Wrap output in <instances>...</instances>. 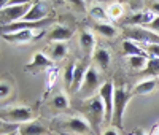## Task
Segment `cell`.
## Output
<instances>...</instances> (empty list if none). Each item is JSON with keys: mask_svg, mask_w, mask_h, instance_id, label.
<instances>
[{"mask_svg": "<svg viewBox=\"0 0 159 135\" xmlns=\"http://www.w3.org/2000/svg\"><path fill=\"white\" fill-rule=\"evenodd\" d=\"M102 135H119V133H118V130H116L115 127H108Z\"/></svg>", "mask_w": 159, "mask_h": 135, "instance_id": "32", "label": "cell"}, {"mask_svg": "<svg viewBox=\"0 0 159 135\" xmlns=\"http://www.w3.org/2000/svg\"><path fill=\"white\" fill-rule=\"evenodd\" d=\"M127 40L137 42L140 45H159V34L148 30L147 27H127L124 30Z\"/></svg>", "mask_w": 159, "mask_h": 135, "instance_id": "5", "label": "cell"}, {"mask_svg": "<svg viewBox=\"0 0 159 135\" xmlns=\"http://www.w3.org/2000/svg\"><path fill=\"white\" fill-rule=\"evenodd\" d=\"M100 86H102V83H100V75H99L97 69H96L94 65H89V67H88V72H86V76H84V79H83V84H81V89H80V92L83 94V97L91 99L92 94L100 89Z\"/></svg>", "mask_w": 159, "mask_h": 135, "instance_id": "6", "label": "cell"}, {"mask_svg": "<svg viewBox=\"0 0 159 135\" xmlns=\"http://www.w3.org/2000/svg\"><path fill=\"white\" fill-rule=\"evenodd\" d=\"M113 96H115V84L111 81L102 83V86L99 89V97L103 103L105 123H111V118H113Z\"/></svg>", "mask_w": 159, "mask_h": 135, "instance_id": "7", "label": "cell"}, {"mask_svg": "<svg viewBox=\"0 0 159 135\" xmlns=\"http://www.w3.org/2000/svg\"><path fill=\"white\" fill-rule=\"evenodd\" d=\"M147 29H148V30H153V32H156V34H159V16H154V19L147 25Z\"/></svg>", "mask_w": 159, "mask_h": 135, "instance_id": "30", "label": "cell"}, {"mask_svg": "<svg viewBox=\"0 0 159 135\" xmlns=\"http://www.w3.org/2000/svg\"><path fill=\"white\" fill-rule=\"evenodd\" d=\"M142 48L147 51L150 57H157L159 59V45H142Z\"/></svg>", "mask_w": 159, "mask_h": 135, "instance_id": "29", "label": "cell"}, {"mask_svg": "<svg viewBox=\"0 0 159 135\" xmlns=\"http://www.w3.org/2000/svg\"><path fill=\"white\" fill-rule=\"evenodd\" d=\"M150 57H142V56H134V57H127L129 61V65L130 69L134 70H145V67H147V62H148Z\"/></svg>", "mask_w": 159, "mask_h": 135, "instance_id": "24", "label": "cell"}, {"mask_svg": "<svg viewBox=\"0 0 159 135\" xmlns=\"http://www.w3.org/2000/svg\"><path fill=\"white\" fill-rule=\"evenodd\" d=\"M3 40L10 43H27L30 40L35 38V34L34 30H21V32H16V34H7V35H2Z\"/></svg>", "mask_w": 159, "mask_h": 135, "instance_id": "16", "label": "cell"}, {"mask_svg": "<svg viewBox=\"0 0 159 135\" xmlns=\"http://www.w3.org/2000/svg\"><path fill=\"white\" fill-rule=\"evenodd\" d=\"M94 64H96V69L100 70H107V67L110 65V52L105 49V48H97L94 51Z\"/></svg>", "mask_w": 159, "mask_h": 135, "instance_id": "17", "label": "cell"}, {"mask_svg": "<svg viewBox=\"0 0 159 135\" xmlns=\"http://www.w3.org/2000/svg\"><path fill=\"white\" fill-rule=\"evenodd\" d=\"M69 97L65 94H57L56 97H52L51 100V106L56 108V110H67L69 108Z\"/></svg>", "mask_w": 159, "mask_h": 135, "instance_id": "21", "label": "cell"}, {"mask_svg": "<svg viewBox=\"0 0 159 135\" xmlns=\"http://www.w3.org/2000/svg\"><path fill=\"white\" fill-rule=\"evenodd\" d=\"M0 119L21 126L34 119V111L29 106H10L0 111Z\"/></svg>", "mask_w": 159, "mask_h": 135, "instance_id": "4", "label": "cell"}, {"mask_svg": "<svg viewBox=\"0 0 159 135\" xmlns=\"http://www.w3.org/2000/svg\"><path fill=\"white\" fill-rule=\"evenodd\" d=\"M86 72H88V64H86V62H78V64H75L73 81H72V88H70L72 92H80V89H81V84H83V79H84V76H86Z\"/></svg>", "mask_w": 159, "mask_h": 135, "instance_id": "12", "label": "cell"}, {"mask_svg": "<svg viewBox=\"0 0 159 135\" xmlns=\"http://www.w3.org/2000/svg\"><path fill=\"white\" fill-rule=\"evenodd\" d=\"M143 73L150 75V76H159V59L157 57H150Z\"/></svg>", "mask_w": 159, "mask_h": 135, "instance_id": "22", "label": "cell"}, {"mask_svg": "<svg viewBox=\"0 0 159 135\" xmlns=\"http://www.w3.org/2000/svg\"><path fill=\"white\" fill-rule=\"evenodd\" d=\"M18 135H48V129L38 121H29L19 126Z\"/></svg>", "mask_w": 159, "mask_h": 135, "instance_id": "10", "label": "cell"}, {"mask_svg": "<svg viewBox=\"0 0 159 135\" xmlns=\"http://www.w3.org/2000/svg\"><path fill=\"white\" fill-rule=\"evenodd\" d=\"M72 37H73L72 29L64 27V25H54L51 29L49 35H48V40H49V42H56V43H65Z\"/></svg>", "mask_w": 159, "mask_h": 135, "instance_id": "11", "label": "cell"}, {"mask_svg": "<svg viewBox=\"0 0 159 135\" xmlns=\"http://www.w3.org/2000/svg\"><path fill=\"white\" fill-rule=\"evenodd\" d=\"M80 46L84 51L86 56H89L91 52L96 51V38H94V34H91L88 30H83L80 34Z\"/></svg>", "mask_w": 159, "mask_h": 135, "instance_id": "15", "label": "cell"}, {"mask_svg": "<svg viewBox=\"0 0 159 135\" xmlns=\"http://www.w3.org/2000/svg\"><path fill=\"white\" fill-rule=\"evenodd\" d=\"M11 92H13V88L10 83H5V81H2L0 83V100H5L11 96Z\"/></svg>", "mask_w": 159, "mask_h": 135, "instance_id": "28", "label": "cell"}, {"mask_svg": "<svg viewBox=\"0 0 159 135\" xmlns=\"http://www.w3.org/2000/svg\"><path fill=\"white\" fill-rule=\"evenodd\" d=\"M81 111L84 115V119L88 121V124L91 126V129L99 133V127L102 124V121H105V110H103V103L100 97L92 96L91 99H86L81 105Z\"/></svg>", "mask_w": 159, "mask_h": 135, "instance_id": "1", "label": "cell"}, {"mask_svg": "<svg viewBox=\"0 0 159 135\" xmlns=\"http://www.w3.org/2000/svg\"><path fill=\"white\" fill-rule=\"evenodd\" d=\"M132 97V92L127 91L123 84H118L115 88V96H113V118H111V124L116 127L123 126V116L127 108V103Z\"/></svg>", "mask_w": 159, "mask_h": 135, "instance_id": "2", "label": "cell"}, {"mask_svg": "<svg viewBox=\"0 0 159 135\" xmlns=\"http://www.w3.org/2000/svg\"><path fill=\"white\" fill-rule=\"evenodd\" d=\"M19 124L7 123V121L0 119V135H8V133H18Z\"/></svg>", "mask_w": 159, "mask_h": 135, "instance_id": "25", "label": "cell"}, {"mask_svg": "<svg viewBox=\"0 0 159 135\" xmlns=\"http://www.w3.org/2000/svg\"><path fill=\"white\" fill-rule=\"evenodd\" d=\"M89 16L92 19H96L99 22H105V21H108V13L107 10H103L102 7H92L89 10Z\"/></svg>", "mask_w": 159, "mask_h": 135, "instance_id": "23", "label": "cell"}, {"mask_svg": "<svg viewBox=\"0 0 159 135\" xmlns=\"http://www.w3.org/2000/svg\"><path fill=\"white\" fill-rule=\"evenodd\" d=\"M148 10L153 13V15H156V16H159V2H151V3H148Z\"/></svg>", "mask_w": 159, "mask_h": 135, "instance_id": "31", "label": "cell"}, {"mask_svg": "<svg viewBox=\"0 0 159 135\" xmlns=\"http://www.w3.org/2000/svg\"><path fill=\"white\" fill-rule=\"evenodd\" d=\"M62 127H65L70 133H76V135H88L92 132L88 121L84 118H80V116H72L69 119H65Z\"/></svg>", "mask_w": 159, "mask_h": 135, "instance_id": "8", "label": "cell"}, {"mask_svg": "<svg viewBox=\"0 0 159 135\" xmlns=\"http://www.w3.org/2000/svg\"><path fill=\"white\" fill-rule=\"evenodd\" d=\"M29 70H42V69H52V61L49 57H46L43 52H35L32 62L27 65Z\"/></svg>", "mask_w": 159, "mask_h": 135, "instance_id": "13", "label": "cell"}, {"mask_svg": "<svg viewBox=\"0 0 159 135\" xmlns=\"http://www.w3.org/2000/svg\"><path fill=\"white\" fill-rule=\"evenodd\" d=\"M157 86V79L156 78H148V79H143L140 81L139 84H135V88L132 89V96H142V94H148L151 91H154Z\"/></svg>", "mask_w": 159, "mask_h": 135, "instance_id": "18", "label": "cell"}, {"mask_svg": "<svg viewBox=\"0 0 159 135\" xmlns=\"http://www.w3.org/2000/svg\"><path fill=\"white\" fill-rule=\"evenodd\" d=\"M107 13H108V18L119 19V18H123V15H124V8H123L121 3H111L107 8Z\"/></svg>", "mask_w": 159, "mask_h": 135, "instance_id": "26", "label": "cell"}, {"mask_svg": "<svg viewBox=\"0 0 159 135\" xmlns=\"http://www.w3.org/2000/svg\"><path fill=\"white\" fill-rule=\"evenodd\" d=\"M32 3L30 2H22V3H13L8 2V5L0 11V25H7L22 21L24 16L29 13Z\"/></svg>", "mask_w": 159, "mask_h": 135, "instance_id": "3", "label": "cell"}, {"mask_svg": "<svg viewBox=\"0 0 159 135\" xmlns=\"http://www.w3.org/2000/svg\"><path fill=\"white\" fill-rule=\"evenodd\" d=\"M123 52L129 57H134V56H142V57H148L147 51L142 48L140 43L137 42H132V40H124L123 42Z\"/></svg>", "mask_w": 159, "mask_h": 135, "instance_id": "14", "label": "cell"}, {"mask_svg": "<svg viewBox=\"0 0 159 135\" xmlns=\"http://www.w3.org/2000/svg\"><path fill=\"white\" fill-rule=\"evenodd\" d=\"M7 5H8V2H5V0H0V11H2Z\"/></svg>", "mask_w": 159, "mask_h": 135, "instance_id": "33", "label": "cell"}, {"mask_svg": "<svg viewBox=\"0 0 159 135\" xmlns=\"http://www.w3.org/2000/svg\"><path fill=\"white\" fill-rule=\"evenodd\" d=\"M94 30L97 34H100L102 37H107V38H113L118 35V29L115 25L108 24V22H97L94 24Z\"/></svg>", "mask_w": 159, "mask_h": 135, "instance_id": "19", "label": "cell"}, {"mask_svg": "<svg viewBox=\"0 0 159 135\" xmlns=\"http://www.w3.org/2000/svg\"><path fill=\"white\" fill-rule=\"evenodd\" d=\"M48 15H49V8L43 2H35V3H32L29 13L24 16L22 21H27V22L45 21V19H48Z\"/></svg>", "mask_w": 159, "mask_h": 135, "instance_id": "9", "label": "cell"}, {"mask_svg": "<svg viewBox=\"0 0 159 135\" xmlns=\"http://www.w3.org/2000/svg\"><path fill=\"white\" fill-rule=\"evenodd\" d=\"M156 135H159V124L156 126Z\"/></svg>", "mask_w": 159, "mask_h": 135, "instance_id": "35", "label": "cell"}, {"mask_svg": "<svg viewBox=\"0 0 159 135\" xmlns=\"http://www.w3.org/2000/svg\"><path fill=\"white\" fill-rule=\"evenodd\" d=\"M132 135H145V133H143L142 130H139V132H135V133H132Z\"/></svg>", "mask_w": 159, "mask_h": 135, "instance_id": "34", "label": "cell"}, {"mask_svg": "<svg viewBox=\"0 0 159 135\" xmlns=\"http://www.w3.org/2000/svg\"><path fill=\"white\" fill-rule=\"evenodd\" d=\"M67 54V45L65 43H54L51 48V61H59L64 59Z\"/></svg>", "mask_w": 159, "mask_h": 135, "instance_id": "20", "label": "cell"}, {"mask_svg": "<svg viewBox=\"0 0 159 135\" xmlns=\"http://www.w3.org/2000/svg\"><path fill=\"white\" fill-rule=\"evenodd\" d=\"M73 72H75V62H69L67 67L64 69V83L69 89L72 88V81H73Z\"/></svg>", "mask_w": 159, "mask_h": 135, "instance_id": "27", "label": "cell"}]
</instances>
